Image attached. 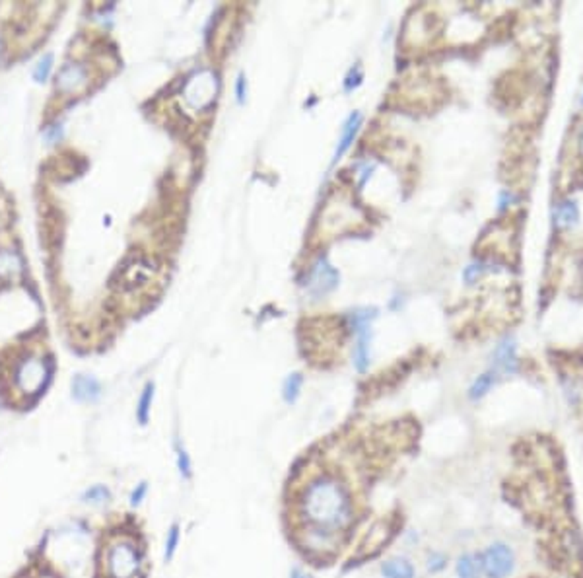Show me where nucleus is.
<instances>
[{
	"label": "nucleus",
	"instance_id": "7",
	"mask_svg": "<svg viewBox=\"0 0 583 578\" xmlns=\"http://www.w3.org/2000/svg\"><path fill=\"white\" fill-rule=\"evenodd\" d=\"M494 359V370L498 374H516L519 368V361H517V345L513 337H506L502 339L496 351L492 354Z\"/></svg>",
	"mask_w": 583,
	"mask_h": 578
},
{
	"label": "nucleus",
	"instance_id": "19",
	"mask_svg": "<svg viewBox=\"0 0 583 578\" xmlns=\"http://www.w3.org/2000/svg\"><path fill=\"white\" fill-rule=\"evenodd\" d=\"M301 385H303V376L298 374V372H294V374H290V376L286 378L282 385L284 402L288 403V405L298 402L301 394Z\"/></svg>",
	"mask_w": 583,
	"mask_h": 578
},
{
	"label": "nucleus",
	"instance_id": "22",
	"mask_svg": "<svg viewBox=\"0 0 583 578\" xmlns=\"http://www.w3.org/2000/svg\"><path fill=\"white\" fill-rule=\"evenodd\" d=\"M179 541H181V528L179 524H171V528L167 529V537H166V549H164V559L166 561H171L177 553V547H179Z\"/></svg>",
	"mask_w": 583,
	"mask_h": 578
},
{
	"label": "nucleus",
	"instance_id": "34",
	"mask_svg": "<svg viewBox=\"0 0 583 578\" xmlns=\"http://www.w3.org/2000/svg\"><path fill=\"white\" fill-rule=\"evenodd\" d=\"M582 103H583V96H582Z\"/></svg>",
	"mask_w": 583,
	"mask_h": 578
},
{
	"label": "nucleus",
	"instance_id": "18",
	"mask_svg": "<svg viewBox=\"0 0 583 578\" xmlns=\"http://www.w3.org/2000/svg\"><path fill=\"white\" fill-rule=\"evenodd\" d=\"M20 271H22V261L16 253L8 252V250H0V277H18Z\"/></svg>",
	"mask_w": 583,
	"mask_h": 578
},
{
	"label": "nucleus",
	"instance_id": "14",
	"mask_svg": "<svg viewBox=\"0 0 583 578\" xmlns=\"http://www.w3.org/2000/svg\"><path fill=\"white\" fill-rule=\"evenodd\" d=\"M389 536H391V528H389V524H385V522H377L374 528L367 532L366 536V541L362 544V549L366 551V553H369V551H377L381 545L389 539Z\"/></svg>",
	"mask_w": 583,
	"mask_h": 578
},
{
	"label": "nucleus",
	"instance_id": "2",
	"mask_svg": "<svg viewBox=\"0 0 583 578\" xmlns=\"http://www.w3.org/2000/svg\"><path fill=\"white\" fill-rule=\"evenodd\" d=\"M142 547L136 537L117 532L105 539L100 553V578H140Z\"/></svg>",
	"mask_w": 583,
	"mask_h": 578
},
{
	"label": "nucleus",
	"instance_id": "21",
	"mask_svg": "<svg viewBox=\"0 0 583 578\" xmlns=\"http://www.w3.org/2000/svg\"><path fill=\"white\" fill-rule=\"evenodd\" d=\"M121 277H123V285H134V281H146V277L150 275V269L148 265L142 267L140 261H136L133 265H126L123 271H119Z\"/></svg>",
	"mask_w": 583,
	"mask_h": 578
},
{
	"label": "nucleus",
	"instance_id": "23",
	"mask_svg": "<svg viewBox=\"0 0 583 578\" xmlns=\"http://www.w3.org/2000/svg\"><path fill=\"white\" fill-rule=\"evenodd\" d=\"M82 501L88 504H105L111 501V491L105 485H93L82 494Z\"/></svg>",
	"mask_w": 583,
	"mask_h": 578
},
{
	"label": "nucleus",
	"instance_id": "31",
	"mask_svg": "<svg viewBox=\"0 0 583 578\" xmlns=\"http://www.w3.org/2000/svg\"><path fill=\"white\" fill-rule=\"evenodd\" d=\"M57 136H60V127L51 129L49 133H47V141H49V143H55V139H57Z\"/></svg>",
	"mask_w": 583,
	"mask_h": 578
},
{
	"label": "nucleus",
	"instance_id": "27",
	"mask_svg": "<svg viewBox=\"0 0 583 578\" xmlns=\"http://www.w3.org/2000/svg\"><path fill=\"white\" fill-rule=\"evenodd\" d=\"M146 494H148V483L142 481V483H138V485L134 487L133 493H131V504H133V506H138V504L146 499Z\"/></svg>",
	"mask_w": 583,
	"mask_h": 578
},
{
	"label": "nucleus",
	"instance_id": "4",
	"mask_svg": "<svg viewBox=\"0 0 583 578\" xmlns=\"http://www.w3.org/2000/svg\"><path fill=\"white\" fill-rule=\"evenodd\" d=\"M516 551L506 541H494L486 545L478 555L480 572L486 578H509L516 570Z\"/></svg>",
	"mask_w": 583,
	"mask_h": 578
},
{
	"label": "nucleus",
	"instance_id": "5",
	"mask_svg": "<svg viewBox=\"0 0 583 578\" xmlns=\"http://www.w3.org/2000/svg\"><path fill=\"white\" fill-rule=\"evenodd\" d=\"M296 541L303 551H308L313 557H329L336 553L344 544V536L319 532V529L296 528Z\"/></svg>",
	"mask_w": 583,
	"mask_h": 578
},
{
	"label": "nucleus",
	"instance_id": "3",
	"mask_svg": "<svg viewBox=\"0 0 583 578\" xmlns=\"http://www.w3.org/2000/svg\"><path fill=\"white\" fill-rule=\"evenodd\" d=\"M51 378V362L41 357H24L10 372V390L20 397H34L41 392Z\"/></svg>",
	"mask_w": 583,
	"mask_h": 578
},
{
	"label": "nucleus",
	"instance_id": "12",
	"mask_svg": "<svg viewBox=\"0 0 583 578\" xmlns=\"http://www.w3.org/2000/svg\"><path fill=\"white\" fill-rule=\"evenodd\" d=\"M552 217H554V224L558 228H572L579 220V209L575 201H560L554 205Z\"/></svg>",
	"mask_w": 583,
	"mask_h": 578
},
{
	"label": "nucleus",
	"instance_id": "17",
	"mask_svg": "<svg viewBox=\"0 0 583 578\" xmlns=\"http://www.w3.org/2000/svg\"><path fill=\"white\" fill-rule=\"evenodd\" d=\"M358 343L354 349V366L358 372H366L369 366V335L366 331H360L358 333Z\"/></svg>",
	"mask_w": 583,
	"mask_h": 578
},
{
	"label": "nucleus",
	"instance_id": "15",
	"mask_svg": "<svg viewBox=\"0 0 583 578\" xmlns=\"http://www.w3.org/2000/svg\"><path fill=\"white\" fill-rule=\"evenodd\" d=\"M455 574L457 578H480V565H478V555L463 553L459 555L455 561Z\"/></svg>",
	"mask_w": 583,
	"mask_h": 578
},
{
	"label": "nucleus",
	"instance_id": "24",
	"mask_svg": "<svg viewBox=\"0 0 583 578\" xmlns=\"http://www.w3.org/2000/svg\"><path fill=\"white\" fill-rule=\"evenodd\" d=\"M447 563H450L447 555L442 553V551H432L426 557V569L430 574H440L447 569Z\"/></svg>",
	"mask_w": 583,
	"mask_h": 578
},
{
	"label": "nucleus",
	"instance_id": "29",
	"mask_svg": "<svg viewBox=\"0 0 583 578\" xmlns=\"http://www.w3.org/2000/svg\"><path fill=\"white\" fill-rule=\"evenodd\" d=\"M235 94H237V101L242 103L245 100V78L237 76V82H235Z\"/></svg>",
	"mask_w": 583,
	"mask_h": 578
},
{
	"label": "nucleus",
	"instance_id": "8",
	"mask_svg": "<svg viewBox=\"0 0 583 578\" xmlns=\"http://www.w3.org/2000/svg\"><path fill=\"white\" fill-rule=\"evenodd\" d=\"M339 283V275L334 271L327 259H319L313 271H311V285H309V290L315 294V296H321V294H327L333 290L334 286Z\"/></svg>",
	"mask_w": 583,
	"mask_h": 578
},
{
	"label": "nucleus",
	"instance_id": "33",
	"mask_svg": "<svg viewBox=\"0 0 583 578\" xmlns=\"http://www.w3.org/2000/svg\"><path fill=\"white\" fill-rule=\"evenodd\" d=\"M577 141H579V148H582V152H583V129L579 131V139H577Z\"/></svg>",
	"mask_w": 583,
	"mask_h": 578
},
{
	"label": "nucleus",
	"instance_id": "30",
	"mask_svg": "<svg viewBox=\"0 0 583 578\" xmlns=\"http://www.w3.org/2000/svg\"><path fill=\"white\" fill-rule=\"evenodd\" d=\"M511 199H513V195H509L508 191L502 193V195H500V210L506 209V207H508L509 201H511Z\"/></svg>",
	"mask_w": 583,
	"mask_h": 578
},
{
	"label": "nucleus",
	"instance_id": "11",
	"mask_svg": "<svg viewBox=\"0 0 583 578\" xmlns=\"http://www.w3.org/2000/svg\"><path fill=\"white\" fill-rule=\"evenodd\" d=\"M381 577L384 578H417V569L407 557H391L381 563Z\"/></svg>",
	"mask_w": 583,
	"mask_h": 578
},
{
	"label": "nucleus",
	"instance_id": "32",
	"mask_svg": "<svg viewBox=\"0 0 583 578\" xmlns=\"http://www.w3.org/2000/svg\"><path fill=\"white\" fill-rule=\"evenodd\" d=\"M290 578H311V574H308V572H303L301 569H294L290 572Z\"/></svg>",
	"mask_w": 583,
	"mask_h": 578
},
{
	"label": "nucleus",
	"instance_id": "20",
	"mask_svg": "<svg viewBox=\"0 0 583 578\" xmlns=\"http://www.w3.org/2000/svg\"><path fill=\"white\" fill-rule=\"evenodd\" d=\"M175 461H177V471L183 479L192 477V461L189 452L185 450L181 442H175Z\"/></svg>",
	"mask_w": 583,
	"mask_h": 578
},
{
	"label": "nucleus",
	"instance_id": "13",
	"mask_svg": "<svg viewBox=\"0 0 583 578\" xmlns=\"http://www.w3.org/2000/svg\"><path fill=\"white\" fill-rule=\"evenodd\" d=\"M496 382H498V372L496 370H488V372L480 374L469 387V399L471 402L483 399L484 395H488V392L496 385Z\"/></svg>",
	"mask_w": 583,
	"mask_h": 578
},
{
	"label": "nucleus",
	"instance_id": "6",
	"mask_svg": "<svg viewBox=\"0 0 583 578\" xmlns=\"http://www.w3.org/2000/svg\"><path fill=\"white\" fill-rule=\"evenodd\" d=\"M88 84V70L84 65L78 63H68L58 70L57 75V92L60 94H76Z\"/></svg>",
	"mask_w": 583,
	"mask_h": 578
},
{
	"label": "nucleus",
	"instance_id": "1",
	"mask_svg": "<svg viewBox=\"0 0 583 578\" xmlns=\"http://www.w3.org/2000/svg\"><path fill=\"white\" fill-rule=\"evenodd\" d=\"M296 528L346 536L356 522L350 487L334 473H317L301 485L294 503Z\"/></svg>",
	"mask_w": 583,
	"mask_h": 578
},
{
	"label": "nucleus",
	"instance_id": "9",
	"mask_svg": "<svg viewBox=\"0 0 583 578\" xmlns=\"http://www.w3.org/2000/svg\"><path fill=\"white\" fill-rule=\"evenodd\" d=\"M72 397L80 403H96L101 397V385L93 376L78 374L72 380Z\"/></svg>",
	"mask_w": 583,
	"mask_h": 578
},
{
	"label": "nucleus",
	"instance_id": "16",
	"mask_svg": "<svg viewBox=\"0 0 583 578\" xmlns=\"http://www.w3.org/2000/svg\"><path fill=\"white\" fill-rule=\"evenodd\" d=\"M152 402H154V384L148 382L144 385L142 390L140 397H138V403H136V419L140 423L142 427L148 425V419H150V411H152Z\"/></svg>",
	"mask_w": 583,
	"mask_h": 578
},
{
	"label": "nucleus",
	"instance_id": "10",
	"mask_svg": "<svg viewBox=\"0 0 583 578\" xmlns=\"http://www.w3.org/2000/svg\"><path fill=\"white\" fill-rule=\"evenodd\" d=\"M360 123H362V115H360L358 111L350 113V117L346 119V123L342 127L341 141H339V146H336V150H334L333 164L334 162H339V160L346 154V150H348L350 146H352V143H354V139H356V134H358L360 131Z\"/></svg>",
	"mask_w": 583,
	"mask_h": 578
},
{
	"label": "nucleus",
	"instance_id": "28",
	"mask_svg": "<svg viewBox=\"0 0 583 578\" xmlns=\"http://www.w3.org/2000/svg\"><path fill=\"white\" fill-rule=\"evenodd\" d=\"M360 82H362V70H360V68H352V70H350V75L346 76L344 88L350 92V90H352V88H356Z\"/></svg>",
	"mask_w": 583,
	"mask_h": 578
},
{
	"label": "nucleus",
	"instance_id": "26",
	"mask_svg": "<svg viewBox=\"0 0 583 578\" xmlns=\"http://www.w3.org/2000/svg\"><path fill=\"white\" fill-rule=\"evenodd\" d=\"M483 271H484V263H473V265L465 267V271H463V278H465L466 285H473L476 278L483 275Z\"/></svg>",
	"mask_w": 583,
	"mask_h": 578
},
{
	"label": "nucleus",
	"instance_id": "25",
	"mask_svg": "<svg viewBox=\"0 0 583 578\" xmlns=\"http://www.w3.org/2000/svg\"><path fill=\"white\" fill-rule=\"evenodd\" d=\"M51 68H53V55L47 53V55H45L39 63H37V67H35V70H34L35 82H45V80L49 78Z\"/></svg>",
	"mask_w": 583,
	"mask_h": 578
}]
</instances>
